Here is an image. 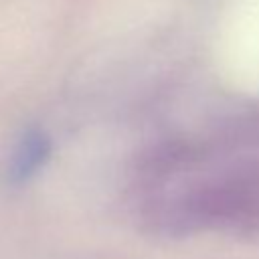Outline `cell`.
Segmentation results:
<instances>
[{
	"label": "cell",
	"instance_id": "7a4b0ae2",
	"mask_svg": "<svg viewBox=\"0 0 259 259\" xmlns=\"http://www.w3.org/2000/svg\"><path fill=\"white\" fill-rule=\"evenodd\" d=\"M51 142L40 132H28L20 144L16 146L10 166H8V178L10 182H24L28 180L49 158Z\"/></svg>",
	"mask_w": 259,
	"mask_h": 259
},
{
	"label": "cell",
	"instance_id": "6da1fadb",
	"mask_svg": "<svg viewBox=\"0 0 259 259\" xmlns=\"http://www.w3.org/2000/svg\"><path fill=\"white\" fill-rule=\"evenodd\" d=\"M142 212L164 235L259 233V148L162 158L148 176Z\"/></svg>",
	"mask_w": 259,
	"mask_h": 259
}]
</instances>
